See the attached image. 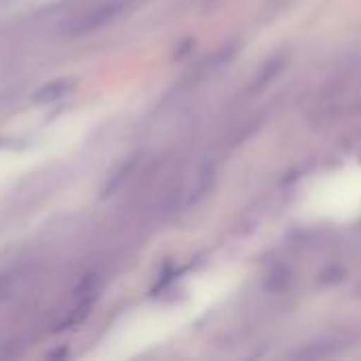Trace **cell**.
<instances>
[{"mask_svg":"<svg viewBox=\"0 0 361 361\" xmlns=\"http://www.w3.org/2000/svg\"><path fill=\"white\" fill-rule=\"evenodd\" d=\"M129 6V0H106L102 4H97L93 11H89L72 30L74 36L80 34H91L104 25H108L110 21H114L116 17H121L125 13V8Z\"/></svg>","mask_w":361,"mask_h":361,"instance_id":"cell-1","label":"cell"},{"mask_svg":"<svg viewBox=\"0 0 361 361\" xmlns=\"http://www.w3.org/2000/svg\"><path fill=\"white\" fill-rule=\"evenodd\" d=\"M137 165H140V154H131V157L123 159L118 163V167H114L110 171V176H108V180H106V184L102 188V199H108V197L116 195L129 182V178L135 173Z\"/></svg>","mask_w":361,"mask_h":361,"instance_id":"cell-2","label":"cell"},{"mask_svg":"<svg viewBox=\"0 0 361 361\" xmlns=\"http://www.w3.org/2000/svg\"><path fill=\"white\" fill-rule=\"evenodd\" d=\"M76 85L74 78H55L42 87H38L32 93V102L34 104H53L57 99H61L63 95H68L72 91V87Z\"/></svg>","mask_w":361,"mask_h":361,"instance_id":"cell-3","label":"cell"},{"mask_svg":"<svg viewBox=\"0 0 361 361\" xmlns=\"http://www.w3.org/2000/svg\"><path fill=\"white\" fill-rule=\"evenodd\" d=\"M21 148H25V144H21L19 140L0 137V150H21Z\"/></svg>","mask_w":361,"mask_h":361,"instance_id":"cell-4","label":"cell"},{"mask_svg":"<svg viewBox=\"0 0 361 361\" xmlns=\"http://www.w3.org/2000/svg\"><path fill=\"white\" fill-rule=\"evenodd\" d=\"M47 357H49V360H66V357H68V349L63 347V349H59V351H51V353H47Z\"/></svg>","mask_w":361,"mask_h":361,"instance_id":"cell-5","label":"cell"}]
</instances>
